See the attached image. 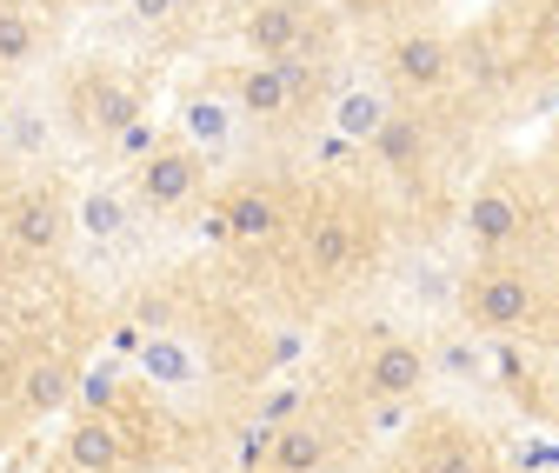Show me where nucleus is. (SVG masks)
Wrapping results in <instances>:
<instances>
[{
	"label": "nucleus",
	"mask_w": 559,
	"mask_h": 473,
	"mask_svg": "<svg viewBox=\"0 0 559 473\" xmlns=\"http://www.w3.org/2000/svg\"><path fill=\"white\" fill-rule=\"evenodd\" d=\"M114 147H120V154H127V161H147V154H154V147H160V133H154V127H147V120H133V127H127V133H114Z\"/></svg>",
	"instance_id": "27"
},
{
	"label": "nucleus",
	"mask_w": 559,
	"mask_h": 473,
	"mask_svg": "<svg viewBox=\"0 0 559 473\" xmlns=\"http://www.w3.org/2000/svg\"><path fill=\"white\" fill-rule=\"evenodd\" d=\"M466 234H473L479 247H513V240L526 234V200H520L513 187H479V193L466 200Z\"/></svg>",
	"instance_id": "12"
},
{
	"label": "nucleus",
	"mask_w": 559,
	"mask_h": 473,
	"mask_svg": "<svg viewBox=\"0 0 559 473\" xmlns=\"http://www.w3.org/2000/svg\"><path fill=\"white\" fill-rule=\"evenodd\" d=\"M214 234H227L234 247H273L287 234V208H280L266 187H234L214 214Z\"/></svg>",
	"instance_id": "7"
},
{
	"label": "nucleus",
	"mask_w": 559,
	"mask_h": 473,
	"mask_svg": "<svg viewBox=\"0 0 559 473\" xmlns=\"http://www.w3.org/2000/svg\"><path fill=\"white\" fill-rule=\"evenodd\" d=\"M326 447H333L326 427L294 414V421H280V427H273V453H266L260 473H320V466H326Z\"/></svg>",
	"instance_id": "15"
},
{
	"label": "nucleus",
	"mask_w": 559,
	"mask_h": 473,
	"mask_svg": "<svg viewBox=\"0 0 559 473\" xmlns=\"http://www.w3.org/2000/svg\"><path fill=\"white\" fill-rule=\"evenodd\" d=\"M67 200L53 193V187H14L8 200H0V234H8V247L14 253H27V260H47L60 240H67Z\"/></svg>",
	"instance_id": "3"
},
{
	"label": "nucleus",
	"mask_w": 559,
	"mask_h": 473,
	"mask_svg": "<svg viewBox=\"0 0 559 473\" xmlns=\"http://www.w3.org/2000/svg\"><path fill=\"white\" fill-rule=\"evenodd\" d=\"M221 94L234 100V114L240 120H253V127H280V120H294V94H287V81L273 74V60H247V67H234V74L221 81Z\"/></svg>",
	"instance_id": "9"
},
{
	"label": "nucleus",
	"mask_w": 559,
	"mask_h": 473,
	"mask_svg": "<svg viewBox=\"0 0 559 473\" xmlns=\"http://www.w3.org/2000/svg\"><path fill=\"white\" fill-rule=\"evenodd\" d=\"M67 120L87 141H114V133H127L140 120V87L107 74V67H87V74L67 81Z\"/></svg>",
	"instance_id": "1"
},
{
	"label": "nucleus",
	"mask_w": 559,
	"mask_h": 473,
	"mask_svg": "<svg viewBox=\"0 0 559 473\" xmlns=\"http://www.w3.org/2000/svg\"><path fill=\"white\" fill-rule=\"evenodd\" d=\"M180 127H187V147L214 154V147H227V141H234L240 114H234V100H227V94L200 87V94H187V107H180Z\"/></svg>",
	"instance_id": "17"
},
{
	"label": "nucleus",
	"mask_w": 559,
	"mask_h": 473,
	"mask_svg": "<svg viewBox=\"0 0 559 473\" xmlns=\"http://www.w3.org/2000/svg\"><path fill=\"white\" fill-rule=\"evenodd\" d=\"M140 380L160 387V393H187V387H200V354L180 341L174 327H160L154 341L140 347Z\"/></svg>",
	"instance_id": "13"
},
{
	"label": "nucleus",
	"mask_w": 559,
	"mask_h": 473,
	"mask_svg": "<svg viewBox=\"0 0 559 473\" xmlns=\"http://www.w3.org/2000/svg\"><path fill=\"white\" fill-rule=\"evenodd\" d=\"M440 367H447L453 380H486V354H479L473 341H447V347H440Z\"/></svg>",
	"instance_id": "25"
},
{
	"label": "nucleus",
	"mask_w": 559,
	"mask_h": 473,
	"mask_svg": "<svg viewBox=\"0 0 559 473\" xmlns=\"http://www.w3.org/2000/svg\"><path fill=\"white\" fill-rule=\"evenodd\" d=\"M294 414H300V387H280V393H266V400H260V421H266V427L294 421Z\"/></svg>",
	"instance_id": "28"
},
{
	"label": "nucleus",
	"mask_w": 559,
	"mask_h": 473,
	"mask_svg": "<svg viewBox=\"0 0 559 473\" xmlns=\"http://www.w3.org/2000/svg\"><path fill=\"white\" fill-rule=\"evenodd\" d=\"M21 414H34V421H47V414H60L67 400H74V360H60V354H34L27 367H21Z\"/></svg>",
	"instance_id": "14"
},
{
	"label": "nucleus",
	"mask_w": 559,
	"mask_h": 473,
	"mask_svg": "<svg viewBox=\"0 0 559 473\" xmlns=\"http://www.w3.org/2000/svg\"><path fill=\"white\" fill-rule=\"evenodd\" d=\"M427 473H486V447L473 434H447L427 460Z\"/></svg>",
	"instance_id": "23"
},
{
	"label": "nucleus",
	"mask_w": 559,
	"mask_h": 473,
	"mask_svg": "<svg viewBox=\"0 0 559 473\" xmlns=\"http://www.w3.org/2000/svg\"><path fill=\"white\" fill-rule=\"evenodd\" d=\"M60 460L67 473H127L133 466V447H127V427L107 421V414H81L60 440Z\"/></svg>",
	"instance_id": "6"
},
{
	"label": "nucleus",
	"mask_w": 559,
	"mask_h": 473,
	"mask_svg": "<svg viewBox=\"0 0 559 473\" xmlns=\"http://www.w3.org/2000/svg\"><path fill=\"white\" fill-rule=\"evenodd\" d=\"M386 67H393V81L406 94H440L453 81V67H460V47L440 40V34H400L393 54H386Z\"/></svg>",
	"instance_id": "8"
},
{
	"label": "nucleus",
	"mask_w": 559,
	"mask_h": 473,
	"mask_svg": "<svg viewBox=\"0 0 559 473\" xmlns=\"http://www.w3.org/2000/svg\"><path fill=\"white\" fill-rule=\"evenodd\" d=\"M60 473H67V466H60Z\"/></svg>",
	"instance_id": "30"
},
{
	"label": "nucleus",
	"mask_w": 559,
	"mask_h": 473,
	"mask_svg": "<svg viewBox=\"0 0 559 473\" xmlns=\"http://www.w3.org/2000/svg\"><path fill=\"white\" fill-rule=\"evenodd\" d=\"M193 8V0H127V21L133 27H167V21H180Z\"/></svg>",
	"instance_id": "26"
},
{
	"label": "nucleus",
	"mask_w": 559,
	"mask_h": 473,
	"mask_svg": "<svg viewBox=\"0 0 559 473\" xmlns=\"http://www.w3.org/2000/svg\"><path fill=\"white\" fill-rule=\"evenodd\" d=\"M300 8H320V0H300Z\"/></svg>",
	"instance_id": "29"
},
{
	"label": "nucleus",
	"mask_w": 559,
	"mask_h": 473,
	"mask_svg": "<svg viewBox=\"0 0 559 473\" xmlns=\"http://www.w3.org/2000/svg\"><path fill=\"white\" fill-rule=\"evenodd\" d=\"M240 40L273 60V54H307L313 40V8H300V0H260V8L240 21Z\"/></svg>",
	"instance_id": "10"
},
{
	"label": "nucleus",
	"mask_w": 559,
	"mask_h": 473,
	"mask_svg": "<svg viewBox=\"0 0 559 473\" xmlns=\"http://www.w3.org/2000/svg\"><path fill=\"white\" fill-rule=\"evenodd\" d=\"M74 227H87V240H120L133 227V200L114 193V187H94L81 208H74Z\"/></svg>",
	"instance_id": "21"
},
{
	"label": "nucleus",
	"mask_w": 559,
	"mask_h": 473,
	"mask_svg": "<svg viewBox=\"0 0 559 473\" xmlns=\"http://www.w3.org/2000/svg\"><path fill=\"white\" fill-rule=\"evenodd\" d=\"M266 453H273V427H266V421L240 427V440H234V460H240V473H260V466H266Z\"/></svg>",
	"instance_id": "24"
},
{
	"label": "nucleus",
	"mask_w": 559,
	"mask_h": 473,
	"mask_svg": "<svg viewBox=\"0 0 559 473\" xmlns=\"http://www.w3.org/2000/svg\"><path fill=\"white\" fill-rule=\"evenodd\" d=\"M34 47H40V34H34V21L14 8V0H0V67H27L34 60Z\"/></svg>",
	"instance_id": "22"
},
{
	"label": "nucleus",
	"mask_w": 559,
	"mask_h": 473,
	"mask_svg": "<svg viewBox=\"0 0 559 473\" xmlns=\"http://www.w3.org/2000/svg\"><path fill=\"white\" fill-rule=\"evenodd\" d=\"M386 114H393V100H386L380 87H340V94L326 100V120H333V133H340L346 147H367Z\"/></svg>",
	"instance_id": "16"
},
{
	"label": "nucleus",
	"mask_w": 559,
	"mask_h": 473,
	"mask_svg": "<svg viewBox=\"0 0 559 473\" xmlns=\"http://www.w3.org/2000/svg\"><path fill=\"white\" fill-rule=\"evenodd\" d=\"M354 260H360V214L346 200H326L307 221V274L340 281V274H354Z\"/></svg>",
	"instance_id": "4"
},
{
	"label": "nucleus",
	"mask_w": 559,
	"mask_h": 473,
	"mask_svg": "<svg viewBox=\"0 0 559 473\" xmlns=\"http://www.w3.org/2000/svg\"><path fill=\"white\" fill-rule=\"evenodd\" d=\"M367 393L373 400H413L419 387L433 380V360H427V347H413V341H380L373 354H367Z\"/></svg>",
	"instance_id": "11"
},
{
	"label": "nucleus",
	"mask_w": 559,
	"mask_h": 473,
	"mask_svg": "<svg viewBox=\"0 0 559 473\" xmlns=\"http://www.w3.org/2000/svg\"><path fill=\"white\" fill-rule=\"evenodd\" d=\"M200 180H206L200 147H154L147 161H140V208L174 214V208H187V200L200 193Z\"/></svg>",
	"instance_id": "5"
},
{
	"label": "nucleus",
	"mask_w": 559,
	"mask_h": 473,
	"mask_svg": "<svg viewBox=\"0 0 559 473\" xmlns=\"http://www.w3.org/2000/svg\"><path fill=\"white\" fill-rule=\"evenodd\" d=\"M533 314H539L533 274H513V267H486V274L466 287V320L486 333V341H500V333H526Z\"/></svg>",
	"instance_id": "2"
},
{
	"label": "nucleus",
	"mask_w": 559,
	"mask_h": 473,
	"mask_svg": "<svg viewBox=\"0 0 559 473\" xmlns=\"http://www.w3.org/2000/svg\"><path fill=\"white\" fill-rule=\"evenodd\" d=\"M373 154H380V167H393V174H413L419 167V154H427V127H419V114H386L380 120V133L367 141Z\"/></svg>",
	"instance_id": "19"
},
{
	"label": "nucleus",
	"mask_w": 559,
	"mask_h": 473,
	"mask_svg": "<svg viewBox=\"0 0 559 473\" xmlns=\"http://www.w3.org/2000/svg\"><path fill=\"white\" fill-rule=\"evenodd\" d=\"M74 400H81V414H107V421H120V407H127V380H120V367H114V360L74 367Z\"/></svg>",
	"instance_id": "20"
},
{
	"label": "nucleus",
	"mask_w": 559,
	"mask_h": 473,
	"mask_svg": "<svg viewBox=\"0 0 559 473\" xmlns=\"http://www.w3.org/2000/svg\"><path fill=\"white\" fill-rule=\"evenodd\" d=\"M0 147H8V161H40L53 147V114L34 100H8L0 107Z\"/></svg>",
	"instance_id": "18"
}]
</instances>
